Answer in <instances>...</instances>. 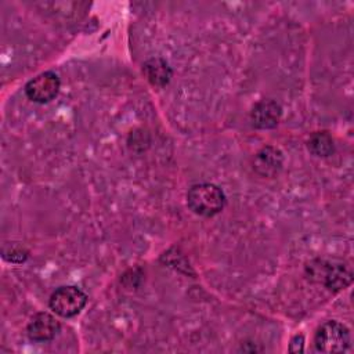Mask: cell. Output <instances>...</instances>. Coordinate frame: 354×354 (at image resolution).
Returning a JSON list of instances; mask_svg holds the SVG:
<instances>
[{
    "label": "cell",
    "mask_w": 354,
    "mask_h": 354,
    "mask_svg": "<svg viewBox=\"0 0 354 354\" xmlns=\"http://www.w3.org/2000/svg\"><path fill=\"white\" fill-rule=\"evenodd\" d=\"M187 203L195 214L212 217L223 210L225 205V195L217 185L201 183L188 189Z\"/></svg>",
    "instance_id": "obj_1"
},
{
    "label": "cell",
    "mask_w": 354,
    "mask_h": 354,
    "mask_svg": "<svg viewBox=\"0 0 354 354\" xmlns=\"http://www.w3.org/2000/svg\"><path fill=\"white\" fill-rule=\"evenodd\" d=\"M311 279L324 283L328 289L339 290L351 282V270L342 261L317 260L308 266Z\"/></svg>",
    "instance_id": "obj_2"
},
{
    "label": "cell",
    "mask_w": 354,
    "mask_h": 354,
    "mask_svg": "<svg viewBox=\"0 0 354 354\" xmlns=\"http://www.w3.org/2000/svg\"><path fill=\"white\" fill-rule=\"evenodd\" d=\"M314 343L318 351L342 353L350 344V333L342 322L326 321L317 329Z\"/></svg>",
    "instance_id": "obj_3"
},
{
    "label": "cell",
    "mask_w": 354,
    "mask_h": 354,
    "mask_svg": "<svg viewBox=\"0 0 354 354\" xmlns=\"http://www.w3.org/2000/svg\"><path fill=\"white\" fill-rule=\"evenodd\" d=\"M87 296L76 286H61L50 296V308L59 317L69 318L80 313L86 306Z\"/></svg>",
    "instance_id": "obj_4"
},
{
    "label": "cell",
    "mask_w": 354,
    "mask_h": 354,
    "mask_svg": "<svg viewBox=\"0 0 354 354\" xmlns=\"http://www.w3.org/2000/svg\"><path fill=\"white\" fill-rule=\"evenodd\" d=\"M59 86V77L54 72H43L26 83L25 93L32 101L44 104L58 94Z\"/></svg>",
    "instance_id": "obj_5"
},
{
    "label": "cell",
    "mask_w": 354,
    "mask_h": 354,
    "mask_svg": "<svg viewBox=\"0 0 354 354\" xmlns=\"http://www.w3.org/2000/svg\"><path fill=\"white\" fill-rule=\"evenodd\" d=\"M59 322L48 313H37L32 317L28 324L26 333L30 340L35 342H48L57 336L59 332Z\"/></svg>",
    "instance_id": "obj_6"
},
{
    "label": "cell",
    "mask_w": 354,
    "mask_h": 354,
    "mask_svg": "<svg viewBox=\"0 0 354 354\" xmlns=\"http://www.w3.org/2000/svg\"><path fill=\"white\" fill-rule=\"evenodd\" d=\"M281 113L282 109L274 100H261L253 106L250 120L257 129H272L278 124Z\"/></svg>",
    "instance_id": "obj_7"
},
{
    "label": "cell",
    "mask_w": 354,
    "mask_h": 354,
    "mask_svg": "<svg viewBox=\"0 0 354 354\" xmlns=\"http://www.w3.org/2000/svg\"><path fill=\"white\" fill-rule=\"evenodd\" d=\"M283 156L279 149L274 147H266L260 149L254 156V170L266 177L275 176L282 167Z\"/></svg>",
    "instance_id": "obj_8"
},
{
    "label": "cell",
    "mask_w": 354,
    "mask_h": 354,
    "mask_svg": "<svg viewBox=\"0 0 354 354\" xmlns=\"http://www.w3.org/2000/svg\"><path fill=\"white\" fill-rule=\"evenodd\" d=\"M142 72L147 80L153 86H165L171 77V69L169 64L162 58H151L144 62Z\"/></svg>",
    "instance_id": "obj_9"
},
{
    "label": "cell",
    "mask_w": 354,
    "mask_h": 354,
    "mask_svg": "<svg viewBox=\"0 0 354 354\" xmlns=\"http://www.w3.org/2000/svg\"><path fill=\"white\" fill-rule=\"evenodd\" d=\"M307 147L317 156H329L333 152V140L326 131H318L310 137Z\"/></svg>",
    "instance_id": "obj_10"
},
{
    "label": "cell",
    "mask_w": 354,
    "mask_h": 354,
    "mask_svg": "<svg viewBox=\"0 0 354 354\" xmlns=\"http://www.w3.org/2000/svg\"><path fill=\"white\" fill-rule=\"evenodd\" d=\"M3 256H4V259H7L10 261L19 263L26 259L28 252L21 245H8L7 248L3 249Z\"/></svg>",
    "instance_id": "obj_11"
},
{
    "label": "cell",
    "mask_w": 354,
    "mask_h": 354,
    "mask_svg": "<svg viewBox=\"0 0 354 354\" xmlns=\"http://www.w3.org/2000/svg\"><path fill=\"white\" fill-rule=\"evenodd\" d=\"M304 347V337L301 335H297L292 339L290 344H289V351L292 353H301Z\"/></svg>",
    "instance_id": "obj_12"
}]
</instances>
